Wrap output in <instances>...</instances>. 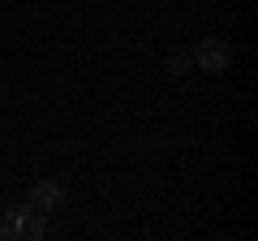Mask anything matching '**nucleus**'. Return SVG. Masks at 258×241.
<instances>
[{
	"label": "nucleus",
	"instance_id": "nucleus-1",
	"mask_svg": "<svg viewBox=\"0 0 258 241\" xmlns=\"http://www.w3.org/2000/svg\"><path fill=\"white\" fill-rule=\"evenodd\" d=\"M43 237H47V215L35 211L30 203L0 211V241H43Z\"/></svg>",
	"mask_w": 258,
	"mask_h": 241
},
{
	"label": "nucleus",
	"instance_id": "nucleus-2",
	"mask_svg": "<svg viewBox=\"0 0 258 241\" xmlns=\"http://www.w3.org/2000/svg\"><path fill=\"white\" fill-rule=\"evenodd\" d=\"M189 56H194V65L203 69V74H228V69H232V43L220 39V35L198 39V47H194Z\"/></svg>",
	"mask_w": 258,
	"mask_h": 241
},
{
	"label": "nucleus",
	"instance_id": "nucleus-3",
	"mask_svg": "<svg viewBox=\"0 0 258 241\" xmlns=\"http://www.w3.org/2000/svg\"><path fill=\"white\" fill-rule=\"evenodd\" d=\"M64 198H69V194H64V186H60V181H35V186L26 190V203L35 207V211H43V215L60 211V207H64Z\"/></svg>",
	"mask_w": 258,
	"mask_h": 241
},
{
	"label": "nucleus",
	"instance_id": "nucleus-4",
	"mask_svg": "<svg viewBox=\"0 0 258 241\" xmlns=\"http://www.w3.org/2000/svg\"><path fill=\"white\" fill-rule=\"evenodd\" d=\"M168 74H172V78H181V74H189V69H194V56L189 52H185V47H176V52H168Z\"/></svg>",
	"mask_w": 258,
	"mask_h": 241
}]
</instances>
